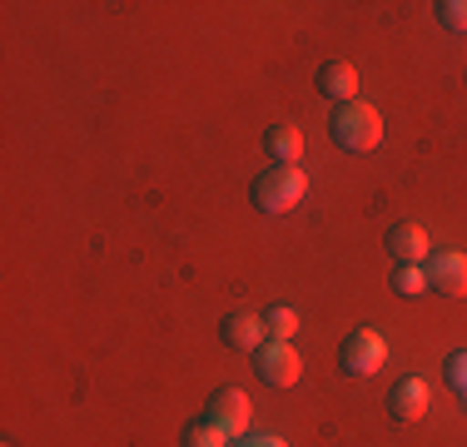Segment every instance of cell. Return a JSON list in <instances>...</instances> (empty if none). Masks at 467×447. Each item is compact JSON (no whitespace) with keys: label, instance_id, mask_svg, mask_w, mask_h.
Masks as SVG:
<instances>
[{"label":"cell","instance_id":"6da1fadb","mask_svg":"<svg viewBox=\"0 0 467 447\" xmlns=\"http://www.w3.org/2000/svg\"><path fill=\"white\" fill-rule=\"evenodd\" d=\"M304 194H308V174L298 164H274L254 179V209H264V214H288V209H298Z\"/></svg>","mask_w":467,"mask_h":447},{"label":"cell","instance_id":"7a4b0ae2","mask_svg":"<svg viewBox=\"0 0 467 447\" xmlns=\"http://www.w3.org/2000/svg\"><path fill=\"white\" fill-rule=\"evenodd\" d=\"M333 140L348 154H368V150H378V140H383V120H378V109L363 105V99L338 105V115H333Z\"/></svg>","mask_w":467,"mask_h":447},{"label":"cell","instance_id":"3957f363","mask_svg":"<svg viewBox=\"0 0 467 447\" xmlns=\"http://www.w3.org/2000/svg\"><path fill=\"white\" fill-rule=\"evenodd\" d=\"M338 363H343V373H348V378H373L378 368L388 363L383 333H378V328H353L348 338H343V348H338Z\"/></svg>","mask_w":467,"mask_h":447},{"label":"cell","instance_id":"277c9868","mask_svg":"<svg viewBox=\"0 0 467 447\" xmlns=\"http://www.w3.org/2000/svg\"><path fill=\"white\" fill-rule=\"evenodd\" d=\"M254 358H259V378H264L269 388H294L298 378H304V358L294 353V343H274V338H269Z\"/></svg>","mask_w":467,"mask_h":447},{"label":"cell","instance_id":"5b68a950","mask_svg":"<svg viewBox=\"0 0 467 447\" xmlns=\"http://www.w3.org/2000/svg\"><path fill=\"white\" fill-rule=\"evenodd\" d=\"M249 393H244V388H214V398H209V412H204V418H214L219 422V428H224L229 432V438L234 442H239L244 438V432H249Z\"/></svg>","mask_w":467,"mask_h":447},{"label":"cell","instance_id":"8992f818","mask_svg":"<svg viewBox=\"0 0 467 447\" xmlns=\"http://www.w3.org/2000/svg\"><path fill=\"white\" fill-rule=\"evenodd\" d=\"M422 268H428V288H438L448 298H467V254L438 249V254H428Z\"/></svg>","mask_w":467,"mask_h":447},{"label":"cell","instance_id":"52a82bcc","mask_svg":"<svg viewBox=\"0 0 467 447\" xmlns=\"http://www.w3.org/2000/svg\"><path fill=\"white\" fill-rule=\"evenodd\" d=\"M428 229L422 224H393L388 229V254L398 259V268H422L428 264Z\"/></svg>","mask_w":467,"mask_h":447},{"label":"cell","instance_id":"ba28073f","mask_svg":"<svg viewBox=\"0 0 467 447\" xmlns=\"http://www.w3.org/2000/svg\"><path fill=\"white\" fill-rule=\"evenodd\" d=\"M219 333H224V343H229V348H239V353H259L264 343H269V328H264V318H259V313H244V308L229 313Z\"/></svg>","mask_w":467,"mask_h":447},{"label":"cell","instance_id":"9c48e42d","mask_svg":"<svg viewBox=\"0 0 467 447\" xmlns=\"http://www.w3.org/2000/svg\"><path fill=\"white\" fill-rule=\"evenodd\" d=\"M388 408H393V418H398V422H418V418H428V408H432L428 383H422V378H403V383L393 388V398H388Z\"/></svg>","mask_w":467,"mask_h":447},{"label":"cell","instance_id":"30bf717a","mask_svg":"<svg viewBox=\"0 0 467 447\" xmlns=\"http://www.w3.org/2000/svg\"><path fill=\"white\" fill-rule=\"evenodd\" d=\"M318 89H324L328 99H338V105H353V99H358V70H353L348 60H328L324 70H318Z\"/></svg>","mask_w":467,"mask_h":447},{"label":"cell","instance_id":"8fae6325","mask_svg":"<svg viewBox=\"0 0 467 447\" xmlns=\"http://www.w3.org/2000/svg\"><path fill=\"white\" fill-rule=\"evenodd\" d=\"M264 150H269L274 164H298V154H304V134H298L294 125H274L269 134H264Z\"/></svg>","mask_w":467,"mask_h":447},{"label":"cell","instance_id":"7c38bea8","mask_svg":"<svg viewBox=\"0 0 467 447\" xmlns=\"http://www.w3.org/2000/svg\"><path fill=\"white\" fill-rule=\"evenodd\" d=\"M234 438L224 428H219L214 418H199V422H189L184 428V447H229Z\"/></svg>","mask_w":467,"mask_h":447},{"label":"cell","instance_id":"4fadbf2b","mask_svg":"<svg viewBox=\"0 0 467 447\" xmlns=\"http://www.w3.org/2000/svg\"><path fill=\"white\" fill-rule=\"evenodd\" d=\"M264 328H269V338H274V343H288V338L298 333V313L279 304V308L264 313Z\"/></svg>","mask_w":467,"mask_h":447},{"label":"cell","instance_id":"5bb4252c","mask_svg":"<svg viewBox=\"0 0 467 447\" xmlns=\"http://www.w3.org/2000/svg\"><path fill=\"white\" fill-rule=\"evenodd\" d=\"M393 288H398L403 298L428 294V268H398V274H393Z\"/></svg>","mask_w":467,"mask_h":447},{"label":"cell","instance_id":"9a60e30c","mask_svg":"<svg viewBox=\"0 0 467 447\" xmlns=\"http://www.w3.org/2000/svg\"><path fill=\"white\" fill-rule=\"evenodd\" d=\"M438 20L448 30H458V36H467V0H442L438 5Z\"/></svg>","mask_w":467,"mask_h":447},{"label":"cell","instance_id":"2e32d148","mask_svg":"<svg viewBox=\"0 0 467 447\" xmlns=\"http://www.w3.org/2000/svg\"><path fill=\"white\" fill-rule=\"evenodd\" d=\"M448 388L467 402V348H458V353L448 358Z\"/></svg>","mask_w":467,"mask_h":447},{"label":"cell","instance_id":"e0dca14e","mask_svg":"<svg viewBox=\"0 0 467 447\" xmlns=\"http://www.w3.org/2000/svg\"><path fill=\"white\" fill-rule=\"evenodd\" d=\"M234 447H288L284 438H274V432H264V438H239Z\"/></svg>","mask_w":467,"mask_h":447}]
</instances>
